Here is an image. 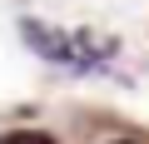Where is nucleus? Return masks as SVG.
I'll list each match as a JSON object with an SVG mask.
<instances>
[{
	"label": "nucleus",
	"instance_id": "3",
	"mask_svg": "<svg viewBox=\"0 0 149 144\" xmlns=\"http://www.w3.org/2000/svg\"><path fill=\"white\" fill-rule=\"evenodd\" d=\"M114 144H134V139H114Z\"/></svg>",
	"mask_w": 149,
	"mask_h": 144
},
{
	"label": "nucleus",
	"instance_id": "2",
	"mask_svg": "<svg viewBox=\"0 0 149 144\" xmlns=\"http://www.w3.org/2000/svg\"><path fill=\"white\" fill-rule=\"evenodd\" d=\"M0 144H55V134H45V129H10V134H0Z\"/></svg>",
	"mask_w": 149,
	"mask_h": 144
},
{
	"label": "nucleus",
	"instance_id": "1",
	"mask_svg": "<svg viewBox=\"0 0 149 144\" xmlns=\"http://www.w3.org/2000/svg\"><path fill=\"white\" fill-rule=\"evenodd\" d=\"M20 35H25V45H30L40 60H50V65H60V70H74V75L100 70V65L109 60V50H114V45H104V40H95V35H70V30H55V25H45V20H20Z\"/></svg>",
	"mask_w": 149,
	"mask_h": 144
}]
</instances>
